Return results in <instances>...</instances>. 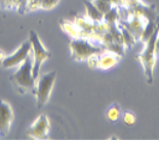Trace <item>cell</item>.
Masks as SVG:
<instances>
[{
	"label": "cell",
	"instance_id": "cell-1",
	"mask_svg": "<svg viewBox=\"0 0 159 141\" xmlns=\"http://www.w3.org/2000/svg\"><path fill=\"white\" fill-rule=\"evenodd\" d=\"M33 55L28 56L25 61L19 66L18 70L11 76V82L19 93L25 94L35 89L36 80L33 77Z\"/></svg>",
	"mask_w": 159,
	"mask_h": 141
},
{
	"label": "cell",
	"instance_id": "cell-2",
	"mask_svg": "<svg viewBox=\"0 0 159 141\" xmlns=\"http://www.w3.org/2000/svg\"><path fill=\"white\" fill-rule=\"evenodd\" d=\"M159 28L154 32V34L145 42V49L141 54H138L136 59L143 66L145 76L148 83H152L154 80V67L156 65L157 57L155 54V39H156Z\"/></svg>",
	"mask_w": 159,
	"mask_h": 141
},
{
	"label": "cell",
	"instance_id": "cell-3",
	"mask_svg": "<svg viewBox=\"0 0 159 141\" xmlns=\"http://www.w3.org/2000/svg\"><path fill=\"white\" fill-rule=\"evenodd\" d=\"M29 40L32 45V55H33V77L36 80L40 74V69L42 64L47 59L52 57V53L48 49H45L42 41L40 40L38 34L35 31H30L29 33Z\"/></svg>",
	"mask_w": 159,
	"mask_h": 141
},
{
	"label": "cell",
	"instance_id": "cell-4",
	"mask_svg": "<svg viewBox=\"0 0 159 141\" xmlns=\"http://www.w3.org/2000/svg\"><path fill=\"white\" fill-rule=\"evenodd\" d=\"M57 78V71H50L44 74L38 76L36 79L37 83L35 85V95L37 106L41 108L47 103L50 98V94L55 86V82Z\"/></svg>",
	"mask_w": 159,
	"mask_h": 141
},
{
	"label": "cell",
	"instance_id": "cell-5",
	"mask_svg": "<svg viewBox=\"0 0 159 141\" xmlns=\"http://www.w3.org/2000/svg\"><path fill=\"white\" fill-rule=\"evenodd\" d=\"M70 49L72 59L78 62L86 61L90 56L100 54L104 51L102 46L93 45V43H90L89 39L83 37L73 38L70 42Z\"/></svg>",
	"mask_w": 159,
	"mask_h": 141
},
{
	"label": "cell",
	"instance_id": "cell-6",
	"mask_svg": "<svg viewBox=\"0 0 159 141\" xmlns=\"http://www.w3.org/2000/svg\"><path fill=\"white\" fill-rule=\"evenodd\" d=\"M32 45L30 40L23 42L21 46L16 51L9 56H6L4 60L1 62V66L3 68H13L19 67L25 60L28 58V56L31 54Z\"/></svg>",
	"mask_w": 159,
	"mask_h": 141
},
{
	"label": "cell",
	"instance_id": "cell-7",
	"mask_svg": "<svg viewBox=\"0 0 159 141\" xmlns=\"http://www.w3.org/2000/svg\"><path fill=\"white\" fill-rule=\"evenodd\" d=\"M50 131L49 120L45 115H40L34 123L27 130V135L36 140H44L48 138Z\"/></svg>",
	"mask_w": 159,
	"mask_h": 141
},
{
	"label": "cell",
	"instance_id": "cell-8",
	"mask_svg": "<svg viewBox=\"0 0 159 141\" xmlns=\"http://www.w3.org/2000/svg\"><path fill=\"white\" fill-rule=\"evenodd\" d=\"M13 122V111L11 104L0 100V137H4L9 133Z\"/></svg>",
	"mask_w": 159,
	"mask_h": 141
},
{
	"label": "cell",
	"instance_id": "cell-9",
	"mask_svg": "<svg viewBox=\"0 0 159 141\" xmlns=\"http://www.w3.org/2000/svg\"><path fill=\"white\" fill-rule=\"evenodd\" d=\"M126 8L130 13H133L134 16L145 18L148 21H156V20L159 19L155 5H147L142 2L141 0H139L137 3H134L133 6Z\"/></svg>",
	"mask_w": 159,
	"mask_h": 141
},
{
	"label": "cell",
	"instance_id": "cell-10",
	"mask_svg": "<svg viewBox=\"0 0 159 141\" xmlns=\"http://www.w3.org/2000/svg\"><path fill=\"white\" fill-rule=\"evenodd\" d=\"M100 61H99V69L102 70H107L114 67L115 65H117L119 61L121 60L120 55L118 54L108 51V49H105L102 53H100Z\"/></svg>",
	"mask_w": 159,
	"mask_h": 141
},
{
	"label": "cell",
	"instance_id": "cell-11",
	"mask_svg": "<svg viewBox=\"0 0 159 141\" xmlns=\"http://www.w3.org/2000/svg\"><path fill=\"white\" fill-rule=\"evenodd\" d=\"M83 3L85 5V16L87 19H89L90 21L96 23L103 21L104 15L93 5V2L87 1V0H83Z\"/></svg>",
	"mask_w": 159,
	"mask_h": 141
},
{
	"label": "cell",
	"instance_id": "cell-12",
	"mask_svg": "<svg viewBox=\"0 0 159 141\" xmlns=\"http://www.w3.org/2000/svg\"><path fill=\"white\" fill-rule=\"evenodd\" d=\"M60 26H61V28L63 29V31L66 32L70 37H72V38L82 37L81 30L75 24H74V23L70 22V21H67V20H61Z\"/></svg>",
	"mask_w": 159,
	"mask_h": 141
},
{
	"label": "cell",
	"instance_id": "cell-13",
	"mask_svg": "<svg viewBox=\"0 0 159 141\" xmlns=\"http://www.w3.org/2000/svg\"><path fill=\"white\" fill-rule=\"evenodd\" d=\"M119 28H120V31H121V35H122V41H123V45H125L126 49H130L131 46L134 45V43L137 42V39L134 38V36L131 34V33L128 31L127 29H125L123 26H121L119 23Z\"/></svg>",
	"mask_w": 159,
	"mask_h": 141
},
{
	"label": "cell",
	"instance_id": "cell-14",
	"mask_svg": "<svg viewBox=\"0 0 159 141\" xmlns=\"http://www.w3.org/2000/svg\"><path fill=\"white\" fill-rule=\"evenodd\" d=\"M103 21L107 24H115L119 21V6L114 5L109 12L105 13Z\"/></svg>",
	"mask_w": 159,
	"mask_h": 141
},
{
	"label": "cell",
	"instance_id": "cell-15",
	"mask_svg": "<svg viewBox=\"0 0 159 141\" xmlns=\"http://www.w3.org/2000/svg\"><path fill=\"white\" fill-rule=\"evenodd\" d=\"M39 8H41V0H28V1L26 2L25 6H24L21 15H24V13H27V12H35Z\"/></svg>",
	"mask_w": 159,
	"mask_h": 141
},
{
	"label": "cell",
	"instance_id": "cell-16",
	"mask_svg": "<svg viewBox=\"0 0 159 141\" xmlns=\"http://www.w3.org/2000/svg\"><path fill=\"white\" fill-rule=\"evenodd\" d=\"M121 115L120 112V108L117 104H113L112 106L109 107V109L107 110V119L110 120V122H116L119 119V116Z\"/></svg>",
	"mask_w": 159,
	"mask_h": 141
},
{
	"label": "cell",
	"instance_id": "cell-17",
	"mask_svg": "<svg viewBox=\"0 0 159 141\" xmlns=\"http://www.w3.org/2000/svg\"><path fill=\"white\" fill-rule=\"evenodd\" d=\"M90 1L93 3V5L96 6L103 15H105L107 12H109L114 6L112 3L107 2V1H105V0H90Z\"/></svg>",
	"mask_w": 159,
	"mask_h": 141
},
{
	"label": "cell",
	"instance_id": "cell-18",
	"mask_svg": "<svg viewBox=\"0 0 159 141\" xmlns=\"http://www.w3.org/2000/svg\"><path fill=\"white\" fill-rule=\"evenodd\" d=\"M18 0H0V8L1 9H13L16 8Z\"/></svg>",
	"mask_w": 159,
	"mask_h": 141
},
{
	"label": "cell",
	"instance_id": "cell-19",
	"mask_svg": "<svg viewBox=\"0 0 159 141\" xmlns=\"http://www.w3.org/2000/svg\"><path fill=\"white\" fill-rule=\"evenodd\" d=\"M136 120H137L136 115H134L133 112H130V111H125V112L123 113V123H124L126 126H133V125H134Z\"/></svg>",
	"mask_w": 159,
	"mask_h": 141
},
{
	"label": "cell",
	"instance_id": "cell-20",
	"mask_svg": "<svg viewBox=\"0 0 159 141\" xmlns=\"http://www.w3.org/2000/svg\"><path fill=\"white\" fill-rule=\"evenodd\" d=\"M100 54H96V55L90 56L89 59L86 60L87 63H89V68L93 69H97L99 68V61H100Z\"/></svg>",
	"mask_w": 159,
	"mask_h": 141
},
{
	"label": "cell",
	"instance_id": "cell-21",
	"mask_svg": "<svg viewBox=\"0 0 159 141\" xmlns=\"http://www.w3.org/2000/svg\"><path fill=\"white\" fill-rule=\"evenodd\" d=\"M60 0H41V8L52 9L59 3Z\"/></svg>",
	"mask_w": 159,
	"mask_h": 141
},
{
	"label": "cell",
	"instance_id": "cell-22",
	"mask_svg": "<svg viewBox=\"0 0 159 141\" xmlns=\"http://www.w3.org/2000/svg\"><path fill=\"white\" fill-rule=\"evenodd\" d=\"M155 54H156L157 59H159V31L157 33L156 39H155Z\"/></svg>",
	"mask_w": 159,
	"mask_h": 141
},
{
	"label": "cell",
	"instance_id": "cell-23",
	"mask_svg": "<svg viewBox=\"0 0 159 141\" xmlns=\"http://www.w3.org/2000/svg\"><path fill=\"white\" fill-rule=\"evenodd\" d=\"M105 1L112 3L113 5H117V6H120L121 5V0H105Z\"/></svg>",
	"mask_w": 159,
	"mask_h": 141
},
{
	"label": "cell",
	"instance_id": "cell-24",
	"mask_svg": "<svg viewBox=\"0 0 159 141\" xmlns=\"http://www.w3.org/2000/svg\"><path fill=\"white\" fill-rule=\"evenodd\" d=\"M6 57V54L4 51H2V49H0V64H1V62L4 60V58Z\"/></svg>",
	"mask_w": 159,
	"mask_h": 141
}]
</instances>
